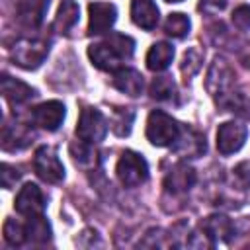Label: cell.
Instances as JSON below:
<instances>
[{"instance_id":"cell-1","label":"cell","mask_w":250,"mask_h":250,"mask_svg":"<svg viewBox=\"0 0 250 250\" xmlns=\"http://www.w3.org/2000/svg\"><path fill=\"white\" fill-rule=\"evenodd\" d=\"M133 53L135 41L125 33H111L104 41L88 47V57L100 70H119V66L129 61Z\"/></svg>"},{"instance_id":"cell-2","label":"cell","mask_w":250,"mask_h":250,"mask_svg":"<svg viewBox=\"0 0 250 250\" xmlns=\"http://www.w3.org/2000/svg\"><path fill=\"white\" fill-rule=\"evenodd\" d=\"M207 90L221 107L232 109L236 105V100H234L236 98V94H234V72L223 59L213 61V64L209 68V74H207Z\"/></svg>"},{"instance_id":"cell-3","label":"cell","mask_w":250,"mask_h":250,"mask_svg":"<svg viewBox=\"0 0 250 250\" xmlns=\"http://www.w3.org/2000/svg\"><path fill=\"white\" fill-rule=\"evenodd\" d=\"M182 125L168 113L154 109L146 119V139L154 146H172L180 137Z\"/></svg>"},{"instance_id":"cell-4","label":"cell","mask_w":250,"mask_h":250,"mask_svg":"<svg viewBox=\"0 0 250 250\" xmlns=\"http://www.w3.org/2000/svg\"><path fill=\"white\" fill-rule=\"evenodd\" d=\"M115 172H117L119 182L125 188H137V186L146 182V178H148V164H146V160L139 152L125 150L121 154V158L117 160Z\"/></svg>"},{"instance_id":"cell-5","label":"cell","mask_w":250,"mask_h":250,"mask_svg":"<svg viewBox=\"0 0 250 250\" xmlns=\"http://www.w3.org/2000/svg\"><path fill=\"white\" fill-rule=\"evenodd\" d=\"M49 55L47 39H20L12 49V59L18 66L25 70L37 68Z\"/></svg>"},{"instance_id":"cell-6","label":"cell","mask_w":250,"mask_h":250,"mask_svg":"<svg viewBox=\"0 0 250 250\" xmlns=\"http://www.w3.org/2000/svg\"><path fill=\"white\" fill-rule=\"evenodd\" d=\"M105 133H107V121H105L104 113L90 105L82 107L78 125H76V137L84 143L96 145L105 137Z\"/></svg>"},{"instance_id":"cell-7","label":"cell","mask_w":250,"mask_h":250,"mask_svg":"<svg viewBox=\"0 0 250 250\" xmlns=\"http://www.w3.org/2000/svg\"><path fill=\"white\" fill-rule=\"evenodd\" d=\"M33 170L41 180H45L49 184H59L64 178V166L59 160L57 150L53 146H47V145H43L35 150Z\"/></svg>"},{"instance_id":"cell-8","label":"cell","mask_w":250,"mask_h":250,"mask_svg":"<svg viewBox=\"0 0 250 250\" xmlns=\"http://www.w3.org/2000/svg\"><path fill=\"white\" fill-rule=\"evenodd\" d=\"M248 137V129L246 125H242L240 121H225L223 125H219L217 131V150L225 156L238 152Z\"/></svg>"},{"instance_id":"cell-9","label":"cell","mask_w":250,"mask_h":250,"mask_svg":"<svg viewBox=\"0 0 250 250\" xmlns=\"http://www.w3.org/2000/svg\"><path fill=\"white\" fill-rule=\"evenodd\" d=\"M88 33L90 35H102L109 31L117 20V10L109 2H92L88 6Z\"/></svg>"},{"instance_id":"cell-10","label":"cell","mask_w":250,"mask_h":250,"mask_svg":"<svg viewBox=\"0 0 250 250\" xmlns=\"http://www.w3.org/2000/svg\"><path fill=\"white\" fill-rule=\"evenodd\" d=\"M31 119L37 127H41L45 131H57L64 121V105L57 100L43 102L33 109Z\"/></svg>"},{"instance_id":"cell-11","label":"cell","mask_w":250,"mask_h":250,"mask_svg":"<svg viewBox=\"0 0 250 250\" xmlns=\"http://www.w3.org/2000/svg\"><path fill=\"white\" fill-rule=\"evenodd\" d=\"M16 211L20 215H25V217H35V215H43L45 211V199H43V193L39 189V186L35 184H25L18 195H16Z\"/></svg>"},{"instance_id":"cell-12","label":"cell","mask_w":250,"mask_h":250,"mask_svg":"<svg viewBox=\"0 0 250 250\" xmlns=\"http://www.w3.org/2000/svg\"><path fill=\"white\" fill-rule=\"evenodd\" d=\"M201 232L211 240V244L230 242L234 236V225L225 215H211L201 223Z\"/></svg>"},{"instance_id":"cell-13","label":"cell","mask_w":250,"mask_h":250,"mask_svg":"<svg viewBox=\"0 0 250 250\" xmlns=\"http://www.w3.org/2000/svg\"><path fill=\"white\" fill-rule=\"evenodd\" d=\"M49 8V0H18L16 16L23 27L37 29Z\"/></svg>"},{"instance_id":"cell-14","label":"cell","mask_w":250,"mask_h":250,"mask_svg":"<svg viewBox=\"0 0 250 250\" xmlns=\"http://www.w3.org/2000/svg\"><path fill=\"white\" fill-rule=\"evenodd\" d=\"M176 154L182 158H197L199 154L205 152V139L191 127H182L178 141L174 143Z\"/></svg>"},{"instance_id":"cell-15","label":"cell","mask_w":250,"mask_h":250,"mask_svg":"<svg viewBox=\"0 0 250 250\" xmlns=\"http://www.w3.org/2000/svg\"><path fill=\"white\" fill-rule=\"evenodd\" d=\"M195 184V170L188 164H176L164 178V188L170 193H184Z\"/></svg>"},{"instance_id":"cell-16","label":"cell","mask_w":250,"mask_h":250,"mask_svg":"<svg viewBox=\"0 0 250 250\" xmlns=\"http://www.w3.org/2000/svg\"><path fill=\"white\" fill-rule=\"evenodd\" d=\"M131 20L135 21V25L150 31L158 23V6L154 4V0H133Z\"/></svg>"},{"instance_id":"cell-17","label":"cell","mask_w":250,"mask_h":250,"mask_svg":"<svg viewBox=\"0 0 250 250\" xmlns=\"http://www.w3.org/2000/svg\"><path fill=\"white\" fill-rule=\"evenodd\" d=\"M0 88H2L4 98H6L12 105L25 104V102H29V100L35 96V90H33L29 84H25V82H21V80H18V78H12V76H8V74L2 76Z\"/></svg>"},{"instance_id":"cell-18","label":"cell","mask_w":250,"mask_h":250,"mask_svg":"<svg viewBox=\"0 0 250 250\" xmlns=\"http://www.w3.org/2000/svg\"><path fill=\"white\" fill-rule=\"evenodd\" d=\"M33 139V133L21 125V123H14V125H4L2 131V148L4 150H20L25 148Z\"/></svg>"},{"instance_id":"cell-19","label":"cell","mask_w":250,"mask_h":250,"mask_svg":"<svg viewBox=\"0 0 250 250\" xmlns=\"http://www.w3.org/2000/svg\"><path fill=\"white\" fill-rule=\"evenodd\" d=\"M111 84H113L119 92L127 94V96H133V98L139 96V94L143 92V86H145L141 72L135 70V68H119V70H115Z\"/></svg>"},{"instance_id":"cell-20","label":"cell","mask_w":250,"mask_h":250,"mask_svg":"<svg viewBox=\"0 0 250 250\" xmlns=\"http://www.w3.org/2000/svg\"><path fill=\"white\" fill-rule=\"evenodd\" d=\"M172 59H174V47L166 41H158L146 53V66L152 72H160L170 66Z\"/></svg>"},{"instance_id":"cell-21","label":"cell","mask_w":250,"mask_h":250,"mask_svg":"<svg viewBox=\"0 0 250 250\" xmlns=\"http://www.w3.org/2000/svg\"><path fill=\"white\" fill-rule=\"evenodd\" d=\"M78 16H80V8L74 0H62L61 6H59V12L55 16V29L62 35H66L78 21Z\"/></svg>"},{"instance_id":"cell-22","label":"cell","mask_w":250,"mask_h":250,"mask_svg":"<svg viewBox=\"0 0 250 250\" xmlns=\"http://www.w3.org/2000/svg\"><path fill=\"white\" fill-rule=\"evenodd\" d=\"M25 232H27V240H31L35 244H45L51 240V225L47 223V219L43 215L27 217Z\"/></svg>"},{"instance_id":"cell-23","label":"cell","mask_w":250,"mask_h":250,"mask_svg":"<svg viewBox=\"0 0 250 250\" xmlns=\"http://www.w3.org/2000/svg\"><path fill=\"white\" fill-rule=\"evenodd\" d=\"M189 18L182 12H174L166 18L164 21V31L170 35V37H176V39H182L189 33Z\"/></svg>"},{"instance_id":"cell-24","label":"cell","mask_w":250,"mask_h":250,"mask_svg":"<svg viewBox=\"0 0 250 250\" xmlns=\"http://www.w3.org/2000/svg\"><path fill=\"white\" fill-rule=\"evenodd\" d=\"M150 96L158 102H166L172 100L176 96V84L170 76H158L152 80L150 84Z\"/></svg>"},{"instance_id":"cell-25","label":"cell","mask_w":250,"mask_h":250,"mask_svg":"<svg viewBox=\"0 0 250 250\" xmlns=\"http://www.w3.org/2000/svg\"><path fill=\"white\" fill-rule=\"evenodd\" d=\"M4 240L10 246H21L27 240L25 225L18 223L16 219H6V223H4Z\"/></svg>"},{"instance_id":"cell-26","label":"cell","mask_w":250,"mask_h":250,"mask_svg":"<svg viewBox=\"0 0 250 250\" xmlns=\"http://www.w3.org/2000/svg\"><path fill=\"white\" fill-rule=\"evenodd\" d=\"M199 66H201V53H199L197 49L186 51L184 61H182V72H184V76H186V78L193 76V74L199 70Z\"/></svg>"},{"instance_id":"cell-27","label":"cell","mask_w":250,"mask_h":250,"mask_svg":"<svg viewBox=\"0 0 250 250\" xmlns=\"http://www.w3.org/2000/svg\"><path fill=\"white\" fill-rule=\"evenodd\" d=\"M129 111H131V109H117V111H115L117 117H115V121H113L111 127H113V131H115L117 135H121V137H123V135H129V131H131V123H133V115H135V113L125 119V115H127Z\"/></svg>"},{"instance_id":"cell-28","label":"cell","mask_w":250,"mask_h":250,"mask_svg":"<svg viewBox=\"0 0 250 250\" xmlns=\"http://www.w3.org/2000/svg\"><path fill=\"white\" fill-rule=\"evenodd\" d=\"M232 23L236 29L240 31H248L250 29V6L242 4L232 12Z\"/></svg>"},{"instance_id":"cell-29","label":"cell","mask_w":250,"mask_h":250,"mask_svg":"<svg viewBox=\"0 0 250 250\" xmlns=\"http://www.w3.org/2000/svg\"><path fill=\"white\" fill-rule=\"evenodd\" d=\"M2 172H0V182H2V188H6V189H10V188H14L16 186V182L20 180V170L18 168H14V166H10V164H2V168H0Z\"/></svg>"},{"instance_id":"cell-30","label":"cell","mask_w":250,"mask_h":250,"mask_svg":"<svg viewBox=\"0 0 250 250\" xmlns=\"http://www.w3.org/2000/svg\"><path fill=\"white\" fill-rule=\"evenodd\" d=\"M232 172H234V178L240 180V184H242L244 188L250 186V162H242V164H238Z\"/></svg>"},{"instance_id":"cell-31","label":"cell","mask_w":250,"mask_h":250,"mask_svg":"<svg viewBox=\"0 0 250 250\" xmlns=\"http://www.w3.org/2000/svg\"><path fill=\"white\" fill-rule=\"evenodd\" d=\"M227 0H201V8L205 10H223Z\"/></svg>"},{"instance_id":"cell-32","label":"cell","mask_w":250,"mask_h":250,"mask_svg":"<svg viewBox=\"0 0 250 250\" xmlns=\"http://www.w3.org/2000/svg\"><path fill=\"white\" fill-rule=\"evenodd\" d=\"M166 2H182V0H166Z\"/></svg>"}]
</instances>
